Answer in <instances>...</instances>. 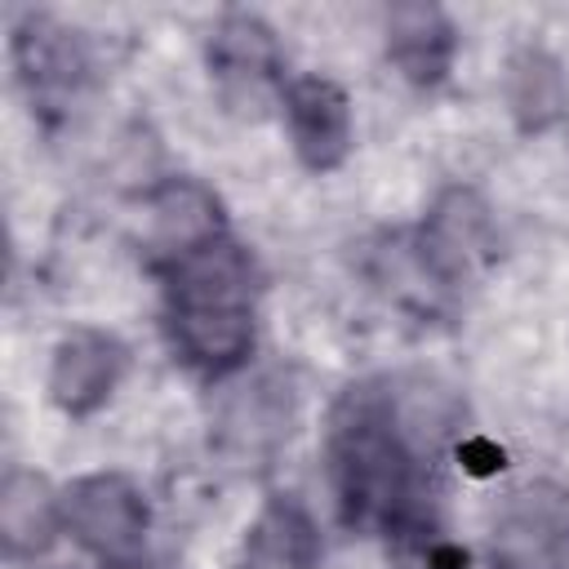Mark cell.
<instances>
[{
    "instance_id": "obj_3",
    "label": "cell",
    "mask_w": 569,
    "mask_h": 569,
    "mask_svg": "<svg viewBox=\"0 0 569 569\" xmlns=\"http://www.w3.org/2000/svg\"><path fill=\"white\" fill-rule=\"evenodd\" d=\"M62 533L102 569H138L151 533V507L133 476L89 471L62 489Z\"/></svg>"
},
{
    "instance_id": "obj_4",
    "label": "cell",
    "mask_w": 569,
    "mask_h": 569,
    "mask_svg": "<svg viewBox=\"0 0 569 569\" xmlns=\"http://www.w3.org/2000/svg\"><path fill=\"white\" fill-rule=\"evenodd\" d=\"M204 67L218 102L231 116H262V107L280 102L289 84L280 36L253 9L218 13V22L204 36Z\"/></svg>"
},
{
    "instance_id": "obj_11",
    "label": "cell",
    "mask_w": 569,
    "mask_h": 569,
    "mask_svg": "<svg viewBox=\"0 0 569 569\" xmlns=\"http://www.w3.org/2000/svg\"><path fill=\"white\" fill-rule=\"evenodd\" d=\"M382 49L391 71L413 89H440L458 58V27L431 0L391 4L382 18Z\"/></svg>"
},
{
    "instance_id": "obj_8",
    "label": "cell",
    "mask_w": 569,
    "mask_h": 569,
    "mask_svg": "<svg viewBox=\"0 0 569 569\" xmlns=\"http://www.w3.org/2000/svg\"><path fill=\"white\" fill-rule=\"evenodd\" d=\"M289 147L307 173H333L356 147L351 93L329 76H289L280 93Z\"/></svg>"
},
{
    "instance_id": "obj_6",
    "label": "cell",
    "mask_w": 569,
    "mask_h": 569,
    "mask_svg": "<svg viewBox=\"0 0 569 569\" xmlns=\"http://www.w3.org/2000/svg\"><path fill=\"white\" fill-rule=\"evenodd\" d=\"M493 258H498V231H493L489 204L471 187L440 191L413 236L418 276L449 293L471 284Z\"/></svg>"
},
{
    "instance_id": "obj_12",
    "label": "cell",
    "mask_w": 569,
    "mask_h": 569,
    "mask_svg": "<svg viewBox=\"0 0 569 569\" xmlns=\"http://www.w3.org/2000/svg\"><path fill=\"white\" fill-rule=\"evenodd\" d=\"M502 102H507L511 124L525 138H538V133L556 129L569 116L565 62L547 44H533V40L516 44L507 53V67H502Z\"/></svg>"
},
{
    "instance_id": "obj_2",
    "label": "cell",
    "mask_w": 569,
    "mask_h": 569,
    "mask_svg": "<svg viewBox=\"0 0 569 569\" xmlns=\"http://www.w3.org/2000/svg\"><path fill=\"white\" fill-rule=\"evenodd\" d=\"M160 280L173 356L209 382L244 369L258 338V271L249 249L222 236L164 267Z\"/></svg>"
},
{
    "instance_id": "obj_14",
    "label": "cell",
    "mask_w": 569,
    "mask_h": 569,
    "mask_svg": "<svg viewBox=\"0 0 569 569\" xmlns=\"http://www.w3.org/2000/svg\"><path fill=\"white\" fill-rule=\"evenodd\" d=\"M62 533V489H53L40 471L13 467L0 485V542L9 560L44 556Z\"/></svg>"
},
{
    "instance_id": "obj_5",
    "label": "cell",
    "mask_w": 569,
    "mask_h": 569,
    "mask_svg": "<svg viewBox=\"0 0 569 569\" xmlns=\"http://www.w3.org/2000/svg\"><path fill=\"white\" fill-rule=\"evenodd\" d=\"M9 58L40 120L67 116L93 80L89 44L53 13H36V9L18 13V22L9 27Z\"/></svg>"
},
{
    "instance_id": "obj_9",
    "label": "cell",
    "mask_w": 569,
    "mask_h": 569,
    "mask_svg": "<svg viewBox=\"0 0 569 569\" xmlns=\"http://www.w3.org/2000/svg\"><path fill=\"white\" fill-rule=\"evenodd\" d=\"M231 236L227 231V209L213 187L200 178H164L147 191L142 204V249L156 271L173 267L178 258Z\"/></svg>"
},
{
    "instance_id": "obj_10",
    "label": "cell",
    "mask_w": 569,
    "mask_h": 569,
    "mask_svg": "<svg viewBox=\"0 0 569 569\" xmlns=\"http://www.w3.org/2000/svg\"><path fill=\"white\" fill-rule=\"evenodd\" d=\"M129 373V347L98 325H76L53 342L49 400L67 418H93Z\"/></svg>"
},
{
    "instance_id": "obj_13",
    "label": "cell",
    "mask_w": 569,
    "mask_h": 569,
    "mask_svg": "<svg viewBox=\"0 0 569 569\" xmlns=\"http://www.w3.org/2000/svg\"><path fill=\"white\" fill-rule=\"evenodd\" d=\"M236 569H320V529L293 493H267L244 525Z\"/></svg>"
},
{
    "instance_id": "obj_7",
    "label": "cell",
    "mask_w": 569,
    "mask_h": 569,
    "mask_svg": "<svg viewBox=\"0 0 569 569\" xmlns=\"http://www.w3.org/2000/svg\"><path fill=\"white\" fill-rule=\"evenodd\" d=\"M489 569H569V485L525 480L493 516Z\"/></svg>"
},
{
    "instance_id": "obj_1",
    "label": "cell",
    "mask_w": 569,
    "mask_h": 569,
    "mask_svg": "<svg viewBox=\"0 0 569 569\" xmlns=\"http://www.w3.org/2000/svg\"><path fill=\"white\" fill-rule=\"evenodd\" d=\"M431 445L387 378L351 382L325 422V476L356 533L422 542L431 533Z\"/></svg>"
}]
</instances>
